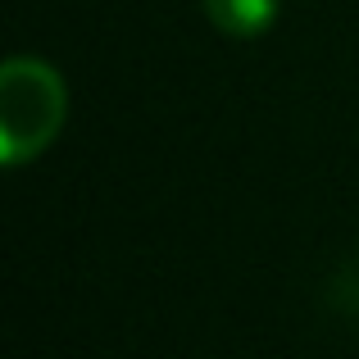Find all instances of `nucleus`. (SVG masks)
<instances>
[{
    "mask_svg": "<svg viewBox=\"0 0 359 359\" xmlns=\"http://www.w3.org/2000/svg\"><path fill=\"white\" fill-rule=\"evenodd\" d=\"M69 91L46 60H9L0 69V159L27 164L64 128Z\"/></svg>",
    "mask_w": 359,
    "mask_h": 359,
    "instance_id": "obj_1",
    "label": "nucleus"
},
{
    "mask_svg": "<svg viewBox=\"0 0 359 359\" xmlns=\"http://www.w3.org/2000/svg\"><path fill=\"white\" fill-rule=\"evenodd\" d=\"M205 14L228 36H264L278 18V0H205Z\"/></svg>",
    "mask_w": 359,
    "mask_h": 359,
    "instance_id": "obj_2",
    "label": "nucleus"
}]
</instances>
